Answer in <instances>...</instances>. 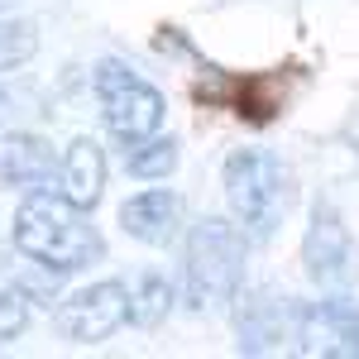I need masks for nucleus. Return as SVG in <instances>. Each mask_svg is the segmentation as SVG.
Instances as JSON below:
<instances>
[{
  "label": "nucleus",
  "mask_w": 359,
  "mask_h": 359,
  "mask_svg": "<svg viewBox=\"0 0 359 359\" xmlns=\"http://www.w3.org/2000/svg\"><path fill=\"white\" fill-rule=\"evenodd\" d=\"M10 240L29 264L53 273H82L106 259V240L91 225V211L72 206L62 192H29L15 211Z\"/></svg>",
  "instance_id": "f257e3e1"
},
{
  "label": "nucleus",
  "mask_w": 359,
  "mask_h": 359,
  "mask_svg": "<svg viewBox=\"0 0 359 359\" xmlns=\"http://www.w3.org/2000/svg\"><path fill=\"white\" fill-rule=\"evenodd\" d=\"M245 283V230L206 216L187 230L182 249V302L192 311H225Z\"/></svg>",
  "instance_id": "f03ea898"
},
{
  "label": "nucleus",
  "mask_w": 359,
  "mask_h": 359,
  "mask_svg": "<svg viewBox=\"0 0 359 359\" xmlns=\"http://www.w3.org/2000/svg\"><path fill=\"white\" fill-rule=\"evenodd\" d=\"M221 187L235 225L254 240H269L287 216V168L269 149H235L221 168Z\"/></svg>",
  "instance_id": "7ed1b4c3"
},
{
  "label": "nucleus",
  "mask_w": 359,
  "mask_h": 359,
  "mask_svg": "<svg viewBox=\"0 0 359 359\" xmlns=\"http://www.w3.org/2000/svg\"><path fill=\"white\" fill-rule=\"evenodd\" d=\"M96 101H101V120L120 144H139V139L158 135L163 125V91L154 82H144L135 67L106 57L96 67Z\"/></svg>",
  "instance_id": "20e7f679"
},
{
  "label": "nucleus",
  "mask_w": 359,
  "mask_h": 359,
  "mask_svg": "<svg viewBox=\"0 0 359 359\" xmlns=\"http://www.w3.org/2000/svg\"><path fill=\"white\" fill-rule=\"evenodd\" d=\"M125 321H130V283H120V278H101L57 306V331L72 345H101Z\"/></svg>",
  "instance_id": "39448f33"
},
{
  "label": "nucleus",
  "mask_w": 359,
  "mask_h": 359,
  "mask_svg": "<svg viewBox=\"0 0 359 359\" xmlns=\"http://www.w3.org/2000/svg\"><path fill=\"white\" fill-rule=\"evenodd\" d=\"M302 269L316 287H345L355 278V240L331 201L311 206V221L302 235Z\"/></svg>",
  "instance_id": "423d86ee"
},
{
  "label": "nucleus",
  "mask_w": 359,
  "mask_h": 359,
  "mask_svg": "<svg viewBox=\"0 0 359 359\" xmlns=\"http://www.w3.org/2000/svg\"><path fill=\"white\" fill-rule=\"evenodd\" d=\"M297 350L321 359H359V311L350 302H311L297 311Z\"/></svg>",
  "instance_id": "0eeeda50"
},
{
  "label": "nucleus",
  "mask_w": 359,
  "mask_h": 359,
  "mask_svg": "<svg viewBox=\"0 0 359 359\" xmlns=\"http://www.w3.org/2000/svg\"><path fill=\"white\" fill-rule=\"evenodd\" d=\"M297 311L287 297L273 292H249L235 297V331H240V350L245 355H269L283 340H297Z\"/></svg>",
  "instance_id": "6e6552de"
},
{
  "label": "nucleus",
  "mask_w": 359,
  "mask_h": 359,
  "mask_svg": "<svg viewBox=\"0 0 359 359\" xmlns=\"http://www.w3.org/2000/svg\"><path fill=\"white\" fill-rule=\"evenodd\" d=\"M120 225H125V235L139 240V245L168 249L182 235V225H187V201L177 192H168V187L139 192L130 201H120Z\"/></svg>",
  "instance_id": "1a4fd4ad"
},
{
  "label": "nucleus",
  "mask_w": 359,
  "mask_h": 359,
  "mask_svg": "<svg viewBox=\"0 0 359 359\" xmlns=\"http://www.w3.org/2000/svg\"><path fill=\"white\" fill-rule=\"evenodd\" d=\"M62 154L39 135H0V187L20 192H53Z\"/></svg>",
  "instance_id": "9d476101"
},
{
  "label": "nucleus",
  "mask_w": 359,
  "mask_h": 359,
  "mask_svg": "<svg viewBox=\"0 0 359 359\" xmlns=\"http://www.w3.org/2000/svg\"><path fill=\"white\" fill-rule=\"evenodd\" d=\"M53 192H62L72 206H82V211H91L101 201V192H106V154H101L96 139L82 135L62 149V168H57Z\"/></svg>",
  "instance_id": "9b49d317"
},
{
  "label": "nucleus",
  "mask_w": 359,
  "mask_h": 359,
  "mask_svg": "<svg viewBox=\"0 0 359 359\" xmlns=\"http://www.w3.org/2000/svg\"><path fill=\"white\" fill-rule=\"evenodd\" d=\"M177 158H182V144L172 135H149V139H139V144H125V172L139 177V182L168 177L177 168Z\"/></svg>",
  "instance_id": "f8f14e48"
},
{
  "label": "nucleus",
  "mask_w": 359,
  "mask_h": 359,
  "mask_svg": "<svg viewBox=\"0 0 359 359\" xmlns=\"http://www.w3.org/2000/svg\"><path fill=\"white\" fill-rule=\"evenodd\" d=\"M168 311H172V283L163 273H154V269H144L130 283V326L154 331V326H163Z\"/></svg>",
  "instance_id": "ddd939ff"
},
{
  "label": "nucleus",
  "mask_w": 359,
  "mask_h": 359,
  "mask_svg": "<svg viewBox=\"0 0 359 359\" xmlns=\"http://www.w3.org/2000/svg\"><path fill=\"white\" fill-rule=\"evenodd\" d=\"M235 111L254 120V125H269L278 111H283V101H278L273 91V77H245V82H235Z\"/></svg>",
  "instance_id": "4468645a"
},
{
  "label": "nucleus",
  "mask_w": 359,
  "mask_h": 359,
  "mask_svg": "<svg viewBox=\"0 0 359 359\" xmlns=\"http://www.w3.org/2000/svg\"><path fill=\"white\" fill-rule=\"evenodd\" d=\"M29 306H34V297H29L15 278L0 273V340H15L29 326Z\"/></svg>",
  "instance_id": "2eb2a0df"
},
{
  "label": "nucleus",
  "mask_w": 359,
  "mask_h": 359,
  "mask_svg": "<svg viewBox=\"0 0 359 359\" xmlns=\"http://www.w3.org/2000/svg\"><path fill=\"white\" fill-rule=\"evenodd\" d=\"M34 53H39V34H34V25H0V72L25 67Z\"/></svg>",
  "instance_id": "dca6fc26"
}]
</instances>
